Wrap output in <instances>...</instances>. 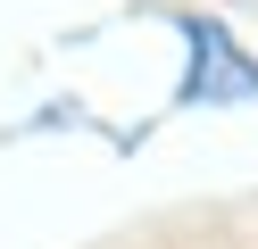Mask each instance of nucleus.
I'll list each match as a JSON object with an SVG mask.
<instances>
[{
	"mask_svg": "<svg viewBox=\"0 0 258 249\" xmlns=\"http://www.w3.org/2000/svg\"><path fill=\"white\" fill-rule=\"evenodd\" d=\"M175 25H183V50H191V66H183V100H191V108L258 100V58L217 25V17H175Z\"/></svg>",
	"mask_w": 258,
	"mask_h": 249,
	"instance_id": "nucleus-1",
	"label": "nucleus"
}]
</instances>
